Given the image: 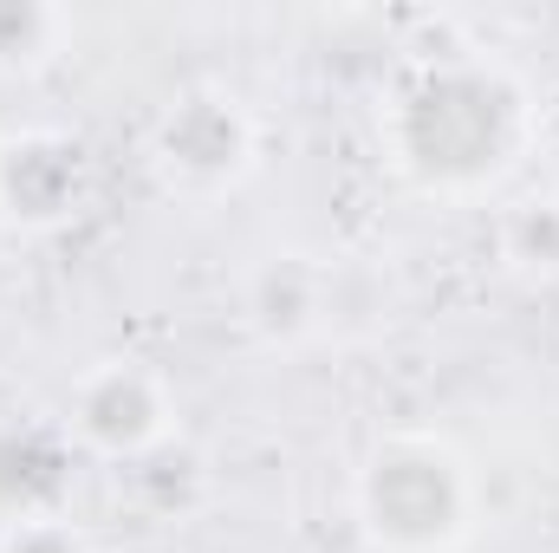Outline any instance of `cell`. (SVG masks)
Segmentation results:
<instances>
[{"label": "cell", "instance_id": "cell-4", "mask_svg": "<svg viewBox=\"0 0 559 553\" xmlns=\"http://www.w3.org/2000/svg\"><path fill=\"white\" fill-rule=\"evenodd\" d=\"M156 391L143 385L138 372H105L85 385L79 398V430L98 443V449H118V456H138L143 443L156 436Z\"/></svg>", "mask_w": 559, "mask_h": 553}, {"label": "cell", "instance_id": "cell-8", "mask_svg": "<svg viewBox=\"0 0 559 553\" xmlns=\"http://www.w3.org/2000/svg\"><path fill=\"white\" fill-rule=\"evenodd\" d=\"M514 235H521L527 261H559V209H527Z\"/></svg>", "mask_w": 559, "mask_h": 553}, {"label": "cell", "instance_id": "cell-2", "mask_svg": "<svg viewBox=\"0 0 559 553\" xmlns=\"http://www.w3.org/2000/svg\"><path fill=\"white\" fill-rule=\"evenodd\" d=\"M365 515L397 548H436V541H449L455 521H462V482H455L449 456H436L423 443L384 449L371 462V475H365Z\"/></svg>", "mask_w": 559, "mask_h": 553}, {"label": "cell", "instance_id": "cell-6", "mask_svg": "<svg viewBox=\"0 0 559 553\" xmlns=\"http://www.w3.org/2000/svg\"><path fill=\"white\" fill-rule=\"evenodd\" d=\"M66 482V462L59 449L39 436V430H0V508H46Z\"/></svg>", "mask_w": 559, "mask_h": 553}, {"label": "cell", "instance_id": "cell-7", "mask_svg": "<svg viewBox=\"0 0 559 553\" xmlns=\"http://www.w3.org/2000/svg\"><path fill=\"white\" fill-rule=\"evenodd\" d=\"M254 313L267 332H299L312 313H319V286L299 261H274L267 274L254 280Z\"/></svg>", "mask_w": 559, "mask_h": 553}, {"label": "cell", "instance_id": "cell-9", "mask_svg": "<svg viewBox=\"0 0 559 553\" xmlns=\"http://www.w3.org/2000/svg\"><path fill=\"white\" fill-rule=\"evenodd\" d=\"M39 33H46L39 7H0V52H33Z\"/></svg>", "mask_w": 559, "mask_h": 553}, {"label": "cell", "instance_id": "cell-3", "mask_svg": "<svg viewBox=\"0 0 559 553\" xmlns=\"http://www.w3.org/2000/svg\"><path fill=\"white\" fill-rule=\"evenodd\" d=\"M163 156L195 183H222L248 156V125L228 98H182L163 118Z\"/></svg>", "mask_w": 559, "mask_h": 553}, {"label": "cell", "instance_id": "cell-5", "mask_svg": "<svg viewBox=\"0 0 559 553\" xmlns=\"http://www.w3.org/2000/svg\"><path fill=\"white\" fill-rule=\"evenodd\" d=\"M7 202L26 215H59L79 196V156L66 143H20L7 150Z\"/></svg>", "mask_w": 559, "mask_h": 553}, {"label": "cell", "instance_id": "cell-1", "mask_svg": "<svg viewBox=\"0 0 559 553\" xmlns=\"http://www.w3.org/2000/svg\"><path fill=\"white\" fill-rule=\"evenodd\" d=\"M514 92L481 66H436L404 98L397 143L429 183H475L514 150Z\"/></svg>", "mask_w": 559, "mask_h": 553}, {"label": "cell", "instance_id": "cell-10", "mask_svg": "<svg viewBox=\"0 0 559 553\" xmlns=\"http://www.w3.org/2000/svg\"><path fill=\"white\" fill-rule=\"evenodd\" d=\"M7 553H85V548H79L66 528H46V521H33V528H20V534H13V548H7Z\"/></svg>", "mask_w": 559, "mask_h": 553}]
</instances>
